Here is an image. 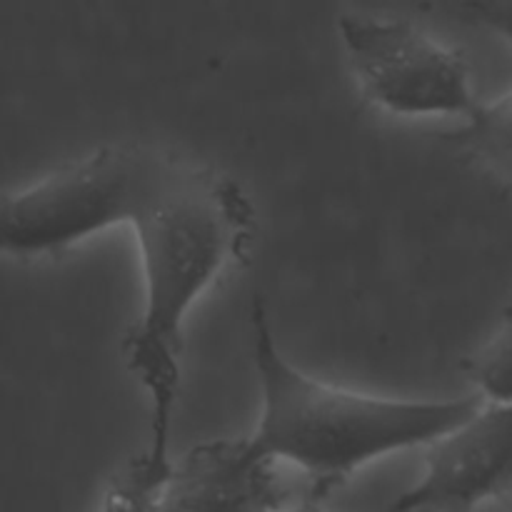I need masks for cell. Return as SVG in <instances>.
I'll return each instance as SVG.
<instances>
[{"label": "cell", "mask_w": 512, "mask_h": 512, "mask_svg": "<svg viewBox=\"0 0 512 512\" xmlns=\"http://www.w3.org/2000/svg\"><path fill=\"white\" fill-rule=\"evenodd\" d=\"M125 225L143 308L123 340L148 398V448L170 458L185 318L255 233V208L230 175L150 145H103L0 195V255H55Z\"/></svg>", "instance_id": "6da1fadb"}, {"label": "cell", "mask_w": 512, "mask_h": 512, "mask_svg": "<svg viewBox=\"0 0 512 512\" xmlns=\"http://www.w3.org/2000/svg\"><path fill=\"white\" fill-rule=\"evenodd\" d=\"M250 355L260 410L250 440L273 463H290L308 478L305 498L323 503L353 475L393 453L435 443L473 418L480 395L403 400L358 393L313 378L275 343L263 300L250 310Z\"/></svg>", "instance_id": "7a4b0ae2"}, {"label": "cell", "mask_w": 512, "mask_h": 512, "mask_svg": "<svg viewBox=\"0 0 512 512\" xmlns=\"http://www.w3.org/2000/svg\"><path fill=\"white\" fill-rule=\"evenodd\" d=\"M338 33L360 90L385 113L468 123L483 105L463 55L410 20L345 13Z\"/></svg>", "instance_id": "3957f363"}, {"label": "cell", "mask_w": 512, "mask_h": 512, "mask_svg": "<svg viewBox=\"0 0 512 512\" xmlns=\"http://www.w3.org/2000/svg\"><path fill=\"white\" fill-rule=\"evenodd\" d=\"M512 493V405L488 403L428 445L418 483L385 512H475Z\"/></svg>", "instance_id": "277c9868"}, {"label": "cell", "mask_w": 512, "mask_h": 512, "mask_svg": "<svg viewBox=\"0 0 512 512\" xmlns=\"http://www.w3.org/2000/svg\"><path fill=\"white\" fill-rule=\"evenodd\" d=\"M290 503L278 463L245 435L205 440L170 460L153 512H278Z\"/></svg>", "instance_id": "5b68a950"}, {"label": "cell", "mask_w": 512, "mask_h": 512, "mask_svg": "<svg viewBox=\"0 0 512 512\" xmlns=\"http://www.w3.org/2000/svg\"><path fill=\"white\" fill-rule=\"evenodd\" d=\"M448 138L512 180V90L480 105L478 113Z\"/></svg>", "instance_id": "8992f818"}, {"label": "cell", "mask_w": 512, "mask_h": 512, "mask_svg": "<svg viewBox=\"0 0 512 512\" xmlns=\"http://www.w3.org/2000/svg\"><path fill=\"white\" fill-rule=\"evenodd\" d=\"M170 460L145 448L133 455L118 473L108 480L95 512H153L155 498L168 475Z\"/></svg>", "instance_id": "52a82bcc"}, {"label": "cell", "mask_w": 512, "mask_h": 512, "mask_svg": "<svg viewBox=\"0 0 512 512\" xmlns=\"http://www.w3.org/2000/svg\"><path fill=\"white\" fill-rule=\"evenodd\" d=\"M478 395L488 403L512 405V305L495 333L465 363Z\"/></svg>", "instance_id": "ba28073f"}, {"label": "cell", "mask_w": 512, "mask_h": 512, "mask_svg": "<svg viewBox=\"0 0 512 512\" xmlns=\"http://www.w3.org/2000/svg\"><path fill=\"white\" fill-rule=\"evenodd\" d=\"M465 15L475 20V23L485 25L493 30L495 35L505 38L512 45V3L503 0H490V3H465L460 5Z\"/></svg>", "instance_id": "9c48e42d"}, {"label": "cell", "mask_w": 512, "mask_h": 512, "mask_svg": "<svg viewBox=\"0 0 512 512\" xmlns=\"http://www.w3.org/2000/svg\"><path fill=\"white\" fill-rule=\"evenodd\" d=\"M278 512H330V510L325 508L323 503H318V500L305 498V500H295V503H290L288 508H283Z\"/></svg>", "instance_id": "30bf717a"}]
</instances>
